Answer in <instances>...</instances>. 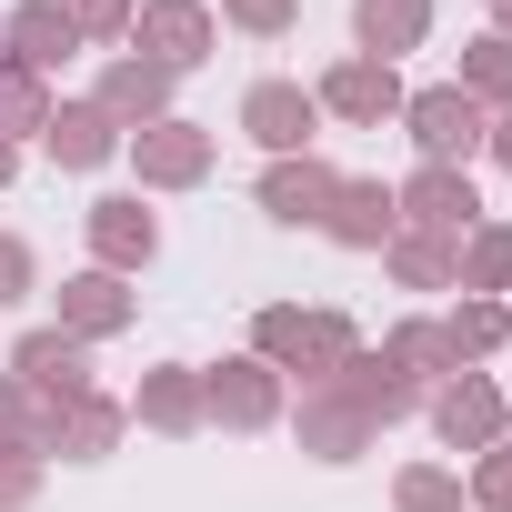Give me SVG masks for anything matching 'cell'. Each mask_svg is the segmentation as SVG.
<instances>
[{
	"label": "cell",
	"mask_w": 512,
	"mask_h": 512,
	"mask_svg": "<svg viewBox=\"0 0 512 512\" xmlns=\"http://www.w3.org/2000/svg\"><path fill=\"white\" fill-rule=\"evenodd\" d=\"M251 352H262L282 382H332L352 352H362V322L352 312H332V302H262L251 312Z\"/></svg>",
	"instance_id": "obj_1"
},
{
	"label": "cell",
	"mask_w": 512,
	"mask_h": 512,
	"mask_svg": "<svg viewBox=\"0 0 512 512\" xmlns=\"http://www.w3.org/2000/svg\"><path fill=\"white\" fill-rule=\"evenodd\" d=\"M402 131H412V151H422L432 171H472V161H482V141H492V111H482V101H462L452 81H432V91H412V101H402Z\"/></svg>",
	"instance_id": "obj_2"
},
{
	"label": "cell",
	"mask_w": 512,
	"mask_h": 512,
	"mask_svg": "<svg viewBox=\"0 0 512 512\" xmlns=\"http://www.w3.org/2000/svg\"><path fill=\"white\" fill-rule=\"evenodd\" d=\"M201 412H211L221 432H272V422L292 412V382H282L262 352H221V362L201 372Z\"/></svg>",
	"instance_id": "obj_3"
},
{
	"label": "cell",
	"mask_w": 512,
	"mask_h": 512,
	"mask_svg": "<svg viewBox=\"0 0 512 512\" xmlns=\"http://www.w3.org/2000/svg\"><path fill=\"white\" fill-rule=\"evenodd\" d=\"M121 161L141 171V191H201L211 181V161H221V131H201V121H151V131H131L121 141Z\"/></svg>",
	"instance_id": "obj_4"
},
{
	"label": "cell",
	"mask_w": 512,
	"mask_h": 512,
	"mask_svg": "<svg viewBox=\"0 0 512 512\" xmlns=\"http://www.w3.org/2000/svg\"><path fill=\"white\" fill-rule=\"evenodd\" d=\"M422 412H432L442 452H492V442H512V412H502V382H492V372H452V382H432Z\"/></svg>",
	"instance_id": "obj_5"
},
{
	"label": "cell",
	"mask_w": 512,
	"mask_h": 512,
	"mask_svg": "<svg viewBox=\"0 0 512 512\" xmlns=\"http://www.w3.org/2000/svg\"><path fill=\"white\" fill-rule=\"evenodd\" d=\"M211 41H221L211 0H131V51H141V61H161L171 81H181V71H201V61H211Z\"/></svg>",
	"instance_id": "obj_6"
},
{
	"label": "cell",
	"mask_w": 512,
	"mask_h": 512,
	"mask_svg": "<svg viewBox=\"0 0 512 512\" xmlns=\"http://www.w3.org/2000/svg\"><path fill=\"white\" fill-rule=\"evenodd\" d=\"M312 101H322V121H352V131H382V121H402V71L392 61H362V51H342L322 81H312Z\"/></svg>",
	"instance_id": "obj_7"
},
{
	"label": "cell",
	"mask_w": 512,
	"mask_h": 512,
	"mask_svg": "<svg viewBox=\"0 0 512 512\" xmlns=\"http://www.w3.org/2000/svg\"><path fill=\"white\" fill-rule=\"evenodd\" d=\"M392 211H402V231H432V241H472L492 211H482V191H472V171H412V181H392Z\"/></svg>",
	"instance_id": "obj_8"
},
{
	"label": "cell",
	"mask_w": 512,
	"mask_h": 512,
	"mask_svg": "<svg viewBox=\"0 0 512 512\" xmlns=\"http://www.w3.org/2000/svg\"><path fill=\"white\" fill-rule=\"evenodd\" d=\"M81 241H91V272H121V282L161 262V221L141 211V191H101L81 211Z\"/></svg>",
	"instance_id": "obj_9"
},
{
	"label": "cell",
	"mask_w": 512,
	"mask_h": 512,
	"mask_svg": "<svg viewBox=\"0 0 512 512\" xmlns=\"http://www.w3.org/2000/svg\"><path fill=\"white\" fill-rule=\"evenodd\" d=\"M332 191H342V171H332L322 151H292V161H262V181H251V201H262V211H272L282 231H322Z\"/></svg>",
	"instance_id": "obj_10"
},
{
	"label": "cell",
	"mask_w": 512,
	"mask_h": 512,
	"mask_svg": "<svg viewBox=\"0 0 512 512\" xmlns=\"http://www.w3.org/2000/svg\"><path fill=\"white\" fill-rule=\"evenodd\" d=\"M241 131L262 141L272 161H292V151L322 141V101H312L302 81H251V91H241Z\"/></svg>",
	"instance_id": "obj_11"
},
{
	"label": "cell",
	"mask_w": 512,
	"mask_h": 512,
	"mask_svg": "<svg viewBox=\"0 0 512 512\" xmlns=\"http://www.w3.org/2000/svg\"><path fill=\"white\" fill-rule=\"evenodd\" d=\"M11 372H21V382H31L51 412H61V402H81V392H101V382H91V342H71L61 322L21 332V342H11Z\"/></svg>",
	"instance_id": "obj_12"
},
{
	"label": "cell",
	"mask_w": 512,
	"mask_h": 512,
	"mask_svg": "<svg viewBox=\"0 0 512 512\" xmlns=\"http://www.w3.org/2000/svg\"><path fill=\"white\" fill-rule=\"evenodd\" d=\"M332 392H342V402H352L372 432H392V422H412V412H422V382H412L392 352H372V342H362V352L332 372Z\"/></svg>",
	"instance_id": "obj_13"
},
{
	"label": "cell",
	"mask_w": 512,
	"mask_h": 512,
	"mask_svg": "<svg viewBox=\"0 0 512 512\" xmlns=\"http://www.w3.org/2000/svg\"><path fill=\"white\" fill-rule=\"evenodd\" d=\"M131 422H141V432H161V442L211 432V412H201V362H151V372H141V392H131Z\"/></svg>",
	"instance_id": "obj_14"
},
{
	"label": "cell",
	"mask_w": 512,
	"mask_h": 512,
	"mask_svg": "<svg viewBox=\"0 0 512 512\" xmlns=\"http://www.w3.org/2000/svg\"><path fill=\"white\" fill-rule=\"evenodd\" d=\"M282 422H292V442H302L312 462H362V452L382 442V432H372V422H362V412H352V402H342L332 382H312V392H302V402H292Z\"/></svg>",
	"instance_id": "obj_15"
},
{
	"label": "cell",
	"mask_w": 512,
	"mask_h": 512,
	"mask_svg": "<svg viewBox=\"0 0 512 512\" xmlns=\"http://www.w3.org/2000/svg\"><path fill=\"white\" fill-rule=\"evenodd\" d=\"M171 71L161 61H141V51H121V61H101V81H91V101L121 121V131H151V121H171Z\"/></svg>",
	"instance_id": "obj_16"
},
{
	"label": "cell",
	"mask_w": 512,
	"mask_h": 512,
	"mask_svg": "<svg viewBox=\"0 0 512 512\" xmlns=\"http://www.w3.org/2000/svg\"><path fill=\"white\" fill-rule=\"evenodd\" d=\"M121 141H131V131H121L101 101H51V131H41V151H51L61 171H111V161H121Z\"/></svg>",
	"instance_id": "obj_17"
},
{
	"label": "cell",
	"mask_w": 512,
	"mask_h": 512,
	"mask_svg": "<svg viewBox=\"0 0 512 512\" xmlns=\"http://www.w3.org/2000/svg\"><path fill=\"white\" fill-rule=\"evenodd\" d=\"M141 322V292L121 282V272H71L61 282V332L71 342H111V332H131Z\"/></svg>",
	"instance_id": "obj_18"
},
{
	"label": "cell",
	"mask_w": 512,
	"mask_h": 512,
	"mask_svg": "<svg viewBox=\"0 0 512 512\" xmlns=\"http://www.w3.org/2000/svg\"><path fill=\"white\" fill-rule=\"evenodd\" d=\"M392 231H402L392 181H352V171H342V191H332V211H322V241H342V251H382Z\"/></svg>",
	"instance_id": "obj_19"
},
{
	"label": "cell",
	"mask_w": 512,
	"mask_h": 512,
	"mask_svg": "<svg viewBox=\"0 0 512 512\" xmlns=\"http://www.w3.org/2000/svg\"><path fill=\"white\" fill-rule=\"evenodd\" d=\"M121 432H131V402H111V392H81V402L51 412V452L61 462H111Z\"/></svg>",
	"instance_id": "obj_20"
},
{
	"label": "cell",
	"mask_w": 512,
	"mask_h": 512,
	"mask_svg": "<svg viewBox=\"0 0 512 512\" xmlns=\"http://www.w3.org/2000/svg\"><path fill=\"white\" fill-rule=\"evenodd\" d=\"M352 41H362V61L402 71V51L432 41V0H352Z\"/></svg>",
	"instance_id": "obj_21"
},
{
	"label": "cell",
	"mask_w": 512,
	"mask_h": 512,
	"mask_svg": "<svg viewBox=\"0 0 512 512\" xmlns=\"http://www.w3.org/2000/svg\"><path fill=\"white\" fill-rule=\"evenodd\" d=\"M71 51H81V31L51 11V0H21V11L0 21V61H21V71H41V81H51Z\"/></svg>",
	"instance_id": "obj_22"
},
{
	"label": "cell",
	"mask_w": 512,
	"mask_h": 512,
	"mask_svg": "<svg viewBox=\"0 0 512 512\" xmlns=\"http://www.w3.org/2000/svg\"><path fill=\"white\" fill-rule=\"evenodd\" d=\"M382 352H392V362H402V372H412L422 392H432V382H452V372H472V362L452 352V332H442L432 312H412V322H392V332H382Z\"/></svg>",
	"instance_id": "obj_23"
},
{
	"label": "cell",
	"mask_w": 512,
	"mask_h": 512,
	"mask_svg": "<svg viewBox=\"0 0 512 512\" xmlns=\"http://www.w3.org/2000/svg\"><path fill=\"white\" fill-rule=\"evenodd\" d=\"M382 262H392V282H402V292H452V282H462V241L392 231V241H382Z\"/></svg>",
	"instance_id": "obj_24"
},
{
	"label": "cell",
	"mask_w": 512,
	"mask_h": 512,
	"mask_svg": "<svg viewBox=\"0 0 512 512\" xmlns=\"http://www.w3.org/2000/svg\"><path fill=\"white\" fill-rule=\"evenodd\" d=\"M51 101H61V91H51L41 71H21V61H0V141H11V151L51 131Z\"/></svg>",
	"instance_id": "obj_25"
},
{
	"label": "cell",
	"mask_w": 512,
	"mask_h": 512,
	"mask_svg": "<svg viewBox=\"0 0 512 512\" xmlns=\"http://www.w3.org/2000/svg\"><path fill=\"white\" fill-rule=\"evenodd\" d=\"M452 91H462V101H482V111H512V41H502V31L462 41V71H452Z\"/></svg>",
	"instance_id": "obj_26"
},
{
	"label": "cell",
	"mask_w": 512,
	"mask_h": 512,
	"mask_svg": "<svg viewBox=\"0 0 512 512\" xmlns=\"http://www.w3.org/2000/svg\"><path fill=\"white\" fill-rule=\"evenodd\" d=\"M442 332H452V352H462V362H492V352L512 342V302H482V292H462V302L442 312Z\"/></svg>",
	"instance_id": "obj_27"
},
{
	"label": "cell",
	"mask_w": 512,
	"mask_h": 512,
	"mask_svg": "<svg viewBox=\"0 0 512 512\" xmlns=\"http://www.w3.org/2000/svg\"><path fill=\"white\" fill-rule=\"evenodd\" d=\"M0 452H41L51 462V402L21 372H0Z\"/></svg>",
	"instance_id": "obj_28"
},
{
	"label": "cell",
	"mask_w": 512,
	"mask_h": 512,
	"mask_svg": "<svg viewBox=\"0 0 512 512\" xmlns=\"http://www.w3.org/2000/svg\"><path fill=\"white\" fill-rule=\"evenodd\" d=\"M452 292H482V302L512 292V221H482V231L462 241V282H452Z\"/></svg>",
	"instance_id": "obj_29"
},
{
	"label": "cell",
	"mask_w": 512,
	"mask_h": 512,
	"mask_svg": "<svg viewBox=\"0 0 512 512\" xmlns=\"http://www.w3.org/2000/svg\"><path fill=\"white\" fill-rule=\"evenodd\" d=\"M392 512H462V472H442V462H402V472H392Z\"/></svg>",
	"instance_id": "obj_30"
},
{
	"label": "cell",
	"mask_w": 512,
	"mask_h": 512,
	"mask_svg": "<svg viewBox=\"0 0 512 512\" xmlns=\"http://www.w3.org/2000/svg\"><path fill=\"white\" fill-rule=\"evenodd\" d=\"M462 502H472V512H512V442L472 452V482H462Z\"/></svg>",
	"instance_id": "obj_31"
},
{
	"label": "cell",
	"mask_w": 512,
	"mask_h": 512,
	"mask_svg": "<svg viewBox=\"0 0 512 512\" xmlns=\"http://www.w3.org/2000/svg\"><path fill=\"white\" fill-rule=\"evenodd\" d=\"M211 21H231V31H251V41H282V31L302 21V0H221Z\"/></svg>",
	"instance_id": "obj_32"
},
{
	"label": "cell",
	"mask_w": 512,
	"mask_h": 512,
	"mask_svg": "<svg viewBox=\"0 0 512 512\" xmlns=\"http://www.w3.org/2000/svg\"><path fill=\"white\" fill-rule=\"evenodd\" d=\"M81 41H131V0H51Z\"/></svg>",
	"instance_id": "obj_33"
},
{
	"label": "cell",
	"mask_w": 512,
	"mask_h": 512,
	"mask_svg": "<svg viewBox=\"0 0 512 512\" xmlns=\"http://www.w3.org/2000/svg\"><path fill=\"white\" fill-rule=\"evenodd\" d=\"M41 292V262H31V241L21 231H0V312H11V302H31Z\"/></svg>",
	"instance_id": "obj_34"
},
{
	"label": "cell",
	"mask_w": 512,
	"mask_h": 512,
	"mask_svg": "<svg viewBox=\"0 0 512 512\" xmlns=\"http://www.w3.org/2000/svg\"><path fill=\"white\" fill-rule=\"evenodd\" d=\"M41 452H0V512H21V502H41Z\"/></svg>",
	"instance_id": "obj_35"
},
{
	"label": "cell",
	"mask_w": 512,
	"mask_h": 512,
	"mask_svg": "<svg viewBox=\"0 0 512 512\" xmlns=\"http://www.w3.org/2000/svg\"><path fill=\"white\" fill-rule=\"evenodd\" d=\"M482 161H502V171H512V111H492V141H482Z\"/></svg>",
	"instance_id": "obj_36"
},
{
	"label": "cell",
	"mask_w": 512,
	"mask_h": 512,
	"mask_svg": "<svg viewBox=\"0 0 512 512\" xmlns=\"http://www.w3.org/2000/svg\"><path fill=\"white\" fill-rule=\"evenodd\" d=\"M11 181H21V151H11V141H0V191H11Z\"/></svg>",
	"instance_id": "obj_37"
},
{
	"label": "cell",
	"mask_w": 512,
	"mask_h": 512,
	"mask_svg": "<svg viewBox=\"0 0 512 512\" xmlns=\"http://www.w3.org/2000/svg\"><path fill=\"white\" fill-rule=\"evenodd\" d=\"M492 31H502V41H512V0H492Z\"/></svg>",
	"instance_id": "obj_38"
},
{
	"label": "cell",
	"mask_w": 512,
	"mask_h": 512,
	"mask_svg": "<svg viewBox=\"0 0 512 512\" xmlns=\"http://www.w3.org/2000/svg\"><path fill=\"white\" fill-rule=\"evenodd\" d=\"M502 352H512V342H502Z\"/></svg>",
	"instance_id": "obj_39"
}]
</instances>
